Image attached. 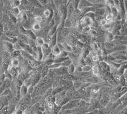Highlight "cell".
Here are the masks:
<instances>
[{"instance_id": "obj_11", "label": "cell", "mask_w": 127, "mask_h": 114, "mask_svg": "<svg viewBox=\"0 0 127 114\" xmlns=\"http://www.w3.org/2000/svg\"><path fill=\"white\" fill-rule=\"evenodd\" d=\"M60 45H61L62 48L63 49L64 51H65L68 53L72 52V47L69 44H68L67 42H61V43H60Z\"/></svg>"}, {"instance_id": "obj_47", "label": "cell", "mask_w": 127, "mask_h": 114, "mask_svg": "<svg viewBox=\"0 0 127 114\" xmlns=\"http://www.w3.org/2000/svg\"><path fill=\"white\" fill-rule=\"evenodd\" d=\"M126 51L127 52V48H126Z\"/></svg>"}, {"instance_id": "obj_31", "label": "cell", "mask_w": 127, "mask_h": 114, "mask_svg": "<svg viewBox=\"0 0 127 114\" xmlns=\"http://www.w3.org/2000/svg\"><path fill=\"white\" fill-rule=\"evenodd\" d=\"M31 100H32L31 95H30V94H28L26 96H25L24 98V102L25 104L28 105L29 103L31 101Z\"/></svg>"}, {"instance_id": "obj_40", "label": "cell", "mask_w": 127, "mask_h": 114, "mask_svg": "<svg viewBox=\"0 0 127 114\" xmlns=\"http://www.w3.org/2000/svg\"><path fill=\"white\" fill-rule=\"evenodd\" d=\"M39 3H40L41 5L42 6H45L46 4H47L48 1H46V0H42V1H39Z\"/></svg>"}, {"instance_id": "obj_18", "label": "cell", "mask_w": 127, "mask_h": 114, "mask_svg": "<svg viewBox=\"0 0 127 114\" xmlns=\"http://www.w3.org/2000/svg\"><path fill=\"white\" fill-rule=\"evenodd\" d=\"M92 74L94 76H98L99 74V67L96 64L92 66Z\"/></svg>"}, {"instance_id": "obj_28", "label": "cell", "mask_w": 127, "mask_h": 114, "mask_svg": "<svg viewBox=\"0 0 127 114\" xmlns=\"http://www.w3.org/2000/svg\"><path fill=\"white\" fill-rule=\"evenodd\" d=\"M109 103V99L107 98L106 96H104L100 100V103L101 104V105L104 106V107H105V106L107 105Z\"/></svg>"}, {"instance_id": "obj_7", "label": "cell", "mask_w": 127, "mask_h": 114, "mask_svg": "<svg viewBox=\"0 0 127 114\" xmlns=\"http://www.w3.org/2000/svg\"><path fill=\"white\" fill-rule=\"evenodd\" d=\"M28 94V87L25 84H22L19 89V96L20 98H24Z\"/></svg>"}, {"instance_id": "obj_3", "label": "cell", "mask_w": 127, "mask_h": 114, "mask_svg": "<svg viewBox=\"0 0 127 114\" xmlns=\"http://www.w3.org/2000/svg\"><path fill=\"white\" fill-rule=\"evenodd\" d=\"M75 10L76 9L74 6L73 2H72V1H70L67 5V19H70L71 17H72Z\"/></svg>"}, {"instance_id": "obj_30", "label": "cell", "mask_w": 127, "mask_h": 114, "mask_svg": "<svg viewBox=\"0 0 127 114\" xmlns=\"http://www.w3.org/2000/svg\"><path fill=\"white\" fill-rule=\"evenodd\" d=\"M104 19L107 20V22H110L113 19V16L111 13H105V15H104Z\"/></svg>"}, {"instance_id": "obj_13", "label": "cell", "mask_w": 127, "mask_h": 114, "mask_svg": "<svg viewBox=\"0 0 127 114\" xmlns=\"http://www.w3.org/2000/svg\"><path fill=\"white\" fill-rule=\"evenodd\" d=\"M49 43L51 48L55 46V45H56L57 44V32L55 35L51 36Z\"/></svg>"}, {"instance_id": "obj_15", "label": "cell", "mask_w": 127, "mask_h": 114, "mask_svg": "<svg viewBox=\"0 0 127 114\" xmlns=\"http://www.w3.org/2000/svg\"><path fill=\"white\" fill-rule=\"evenodd\" d=\"M72 85H73L74 89L76 91H78L79 90L81 89V88L83 86V82L79 80H76L72 82Z\"/></svg>"}, {"instance_id": "obj_36", "label": "cell", "mask_w": 127, "mask_h": 114, "mask_svg": "<svg viewBox=\"0 0 127 114\" xmlns=\"http://www.w3.org/2000/svg\"><path fill=\"white\" fill-rule=\"evenodd\" d=\"M91 57V59H92V62H97L99 61V58H98V56L97 55V54H95V55L92 56H90Z\"/></svg>"}, {"instance_id": "obj_44", "label": "cell", "mask_w": 127, "mask_h": 114, "mask_svg": "<svg viewBox=\"0 0 127 114\" xmlns=\"http://www.w3.org/2000/svg\"><path fill=\"white\" fill-rule=\"evenodd\" d=\"M1 59H2V54H1V49H0V63L1 64Z\"/></svg>"}, {"instance_id": "obj_8", "label": "cell", "mask_w": 127, "mask_h": 114, "mask_svg": "<svg viewBox=\"0 0 127 114\" xmlns=\"http://www.w3.org/2000/svg\"><path fill=\"white\" fill-rule=\"evenodd\" d=\"M8 71L10 73V75H12V78H15V77H18L19 75V70H18L17 68H14V67L12 66L11 65H9L8 68Z\"/></svg>"}, {"instance_id": "obj_46", "label": "cell", "mask_w": 127, "mask_h": 114, "mask_svg": "<svg viewBox=\"0 0 127 114\" xmlns=\"http://www.w3.org/2000/svg\"><path fill=\"white\" fill-rule=\"evenodd\" d=\"M1 100H0V106H1Z\"/></svg>"}, {"instance_id": "obj_21", "label": "cell", "mask_w": 127, "mask_h": 114, "mask_svg": "<svg viewBox=\"0 0 127 114\" xmlns=\"http://www.w3.org/2000/svg\"><path fill=\"white\" fill-rule=\"evenodd\" d=\"M19 64H20V61L18 58H13L11 60V62H10V65L14 68H18Z\"/></svg>"}, {"instance_id": "obj_9", "label": "cell", "mask_w": 127, "mask_h": 114, "mask_svg": "<svg viewBox=\"0 0 127 114\" xmlns=\"http://www.w3.org/2000/svg\"><path fill=\"white\" fill-rule=\"evenodd\" d=\"M36 59L38 61H42L44 59V53L42 48L40 47H38V50L36 52Z\"/></svg>"}, {"instance_id": "obj_29", "label": "cell", "mask_w": 127, "mask_h": 114, "mask_svg": "<svg viewBox=\"0 0 127 114\" xmlns=\"http://www.w3.org/2000/svg\"><path fill=\"white\" fill-rule=\"evenodd\" d=\"M19 15H20V18L22 21L24 22L28 20V15H27V13H26L24 11H21L20 14Z\"/></svg>"}, {"instance_id": "obj_16", "label": "cell", "mask_w": 127, "mask_h": 114, "mask_svg": "<svg viewBox=\"0 0 127 114\" xmlns=\"http://www.w3.org/2000/svg\"><path fill=\"white\" fill-rule=\"evenodd\" d=\"M109 68V64L107 62H105V61H101V62H100L99 68H100L102 71L106 72V71H108Z\"/></svg>"}, {"instance_id": "obj_27", "label": "cell", "mask_w": 127, "mask_h": 114, "mask_svg": "<svg viewBox=\"0 0 127 114\" xmlns=\"http://www.w3.org/2000/svg\"><path fill=\"white\" fill-rule=\"evenodd\" d=\"M13 47L14 51H21L22 50V48L20 43H19V42H15V43H13Z\"/></svg>"}, {"instance_id": "obj_25", "label": "cell", "mask_w": 127, "mask_h": 114, "mask_svg": "<svg viewBox=\"0 0 127 114\" xmlns=\"http://www.w3.org/2000/svg\"><path fill=\"white\" fill-rule=\"evenodd\" d=\"M32 29L33 31H39L41 29V24L34 22V23L32 24Z\"/></svg>"}, {"instance_id": "obj_33", "label": "cell", "mask_w": 127, "mask_h": 114, "mask_svg": "<svg viewBox=\"0 0 127 114\" xmlns=\"http://www.w3.org/2000/svg\"><path fill=\"white\" fill-rule=\"evenodd\" d=\"M89 35L92 38H95L97 36V31L94 29H91L89 32Z\"/></svg>"}, {"instance_id": "obj_49", "label": "cell", "mask_w": 127, "mask_h": 114, "mask_svg": "<svg viewBox=\"0 0 127 114\" xmlns=\"http://www.w3.org/2000/svg\"><path fill=\"white\" fill-rule=\"evenodd\" d=\"M0 20H1V17H0Z\"/></svg>"}, {"instance_id": "obj_35", "label": "cell", "mask_w": 127, "mask_h": 114, "mask_svg": "<svg viewBox=\"0 0 127 114\" xmlns=\"http://www.w3.org/2000/svg\"><path fill=\"white\" fill-rule=\"evenodd\" d=\"M50 13H51L50 11V10H48V9H46V10H44L43 12V16L45 18L49 17L50 16Z\"/></svg>"}, {"instance_id": "obj_20", "label": "cell", "mask_w": 127, "mask_h": 114, "mask_svg": "<svg viewBox=\"0 0 127 114\" xmlns=\"http://www.w3.org/2000/svg\"><path fill=\"white\" fill-rule=\"evenodd\" d=\"M20 12H21V10H20V8L19 7H16V8H11V14L15 16V17L19 16V15L20 14Z\"/></svg>"}, {"instance_id": "obj_23", "label": "cell", "mask_w": 127, "mask_h": 114, "mask_svg": "<svg viewBox=\"0 0 127 114\" xmlns=\"http://www.w3.org/2000/svg\"><path fill=\"white\" fill-rule=\"evenodd\" d=\"M58 28H59V26H58V25H57V24L55 25V26H54V27L51 28L50 29L49 33H48V36H50V37H51L52 36H53L54 35H55L57 32Z\"/></svg>"}, {"instance_id": "obj_10", "label": "cell", "mask_w": 127, "mask_h": 114, "mask_svg": "<svg viewBox=\"0 0 127 114\" xmlns=\"http://www.w3.org/2000/svg\"><path fill=\"white\" fill-rule=\"evenodd\" d=\"M116 43L114 42H105L104 43V47L107 51H112L116 46Z\"/></svg>"}, {"instance_id": "obj_45", "label": "cell", "mask_w": 127, "mask_h": 114, "mask_svg": "<svg viewBox=\"0 0 127 114\" xmlns=\"http://www.w3.org/2000/svg\"><path fill=\"white\" fill-rule=\"evenodd\" d=\"M125 20L126 22L127 23V13H126V15H125Z\"/></svg>"}, {"instance_id": "obj_22", "label": "cell", "mask_w": 127, "mask_h": 114, "mask_svg": "<svg viewBox=\"0 0 127 114\" xmlns=\"http://www.w3.org/2000/svg\"><path fill=\"white\" fill-rule=\"evenodd\" d=\"M10 6L12 8H16V7H19L20 4H21V1H19V0H13V1H11L10 3Z\"/></svg>"}, {"instance_id": "obj_42", "label": "cell", "mask_w": 127, "mask_h": 114, "mask_svg": "<svg viewBox=\"0 0 127 114\" xmlns=\"http://www.w3.org/2000/svg\"><path fill=\"white\" fill-rule=\"evenodd\" d=\"M22 113H23V112L20 109H18L15 111V114H22Z\"/></svg>"}, {"instance_id": "obj_6", "label": "cell", "mask_w": 127, "mask_h": 114, "mask_svg": "<svg viewBox=\"0 0 127 114\" xmlns=\"http://www.w3.org/2000/svg\"><path fill=\"white\" fill-rule=\"evenodd\" d=\"M50 51L51 54H52L54 56H55V58H56L57 57L59 56L62 51V50H61V48L60 47V46L58 45V44H57L56 45H55V46H54L53 47L51 48Z\"/></svg>"}, {"instance_id": "obj_2", "label": "cell", "mask_w": 127, "mask_h": 114, "mask_svg": "<svg viewBox=\"0 0 127 114\" xmlns=\"http://www.w3.org/2000/svg\"><path fill=\"white\" fill-rule=\"evenodd\" d=\"M2 48L6 52H8V53L12 54V52L14 51L13 47V43L12 42H6V41H4L2 43Z\"/></svg>"}, {"instance_id": "obj_32", "label": "cell", "mask_w": 127, "mask_h": 114, "mask_svg": "<svg viewBox=\"0 0 127 114\" xmlns=\"http://www.w3.org/2000/svg\"><path fill=\"white\" fill-rule=\"evenodd\" d=\"M34 19L35 22H36V23H39V24H40L42 22V20H43V18H42V17L41 16L39 15H37L34 16Z\"/></svg>"}, {"instance_id": "obj_38", "label": "cell", "mask_w": 127, "mask_h": 114, "mask_svg": "<svg viewBox=\"0 0 127 114\" xmlns=\"http://www.w3.org/2000/svg\"><path fill=\"white\" fill-rule=\"evenodd\" d=\"M48 108H49L50 110H52L54 109V103L52 101H50V102L48 103Z\"/></svg>"}, {"instance_id": "obj_24", "label": "cell", "mask_w": 127, "mask_h": 114, "mask_svg": "<svg viewBox=\"0 0 127 114\" xmlns=\"http://www.w3.org/2000/svg\"><path fill=\"white\" fill-rule=\"evenodd\" d=\"M72 27V20L70 19H67V18L65 20H64V28H70Z\"/></svg>"}, {"instance_id": "obj_12", "label": "cell", "mask_w": 127, "mask_h": 114, "mask_svg": "<svg viewBox=\"0 0 127 114\" xmlns=\"http://www.w3.org/2000/svg\"><path fill=\"white\" fill-rule=\"evenodd\" d=\"M21 56L24 59H28V61H33V59H34V57L32 55H31L30 54L28 53V52L23 51V50L21 51Z\"/></svg>"}, {"instance_id": "obj_48", "label": "cell", "mask_w": 127, "mask_h": 114, "mask_svg": "<svg viewBox=\"0 0 127 114\" xmlns=\"http://www.w3.org/2000/svg\"><path fill=\"white\" fill-rule=\"evenodd\" d=\"M0 13H1V10H0Z\"/></svg>"}, {"instance_id": "obj_43", "label": "cell", "mask_w": 127, "mask_h": 114, "mask_svg": "<svg viewBox=\"0 0 127 114\" xmlns=\"http://www.w3.org/2000/svg\"><path fill=\"white\" fill-rule=\"evenodd\" d=\"M124 6L125 9L126 13H127V1H124Z\"/></svg>"}, {"instance_id": "obj_26", "label": "cell", "mask_w": 127, "mask_h": 114, "mask_svg": "<svg viewBox=\"0 0 127 114\" xmlns=\"http://www.w3.org/2000/svg\"><path fill=\"white\" fill-rule=\"evenodd\" d=\"M92 71V66L89 64H86L82 66V72L88 73Z\"/></svg>"}, {"instance_id": "obj_14", "label": "cell", "mask_w": 127, "mask_h": 114, "mask_svg": "<svg viewBox=\"0 0 127 114\" xmlns=\"http://www.w3.org/2000/svg\"><path fill=\"white\" fill-rule=\"evenodd\" d=\"M105 42H113L115 40V36L112 32L108 31L105 34Z\"/></svg>"}, {"instance_id": "obj_41", "label": "cell", "mask_w": 127, "mask_h": 114, "mask_svg": "<svg viewBox=\"0 0 127 114\" xmlns=\"http://www.w3.org/2000/svg\"><path fill=\"white\" fill-rule=\"evenodd\" d=\"M123 78L125 79V80L127 81V69H125L124 71H123Z\"/></svg>"}, {"instance_id": "obj_39", "label": "cell", "mask_w": 127, "mask_h": 114, "mask_svg": "<svg viewBox=\"0 0 127 114\" xmlns=\"http://www.w3.org/2000/svg\"><path fill=\"white\" fill-rule=\"evenodd\" d=\"M27 108H28V105L25 104V103H24V104H22L20 106V108H19V109H20V110H22V112H24V110H27Z\"/></svg>"}, {"instance_id": "obj_17", "label": "cell", "mask_w": 127, "mask_h": 114, "mask_svg": "<svg viewBox=\"0 0 127 114\" xmlns=\"http://www.w3.org/2000/svg\"><path fill=\"white\" fill-rule=\"evenodd\" d=\"M35 43H36V45L37 46L41 47L44 45V43H45V40L43 39V38L41 37V36H37L36 39L35 40Z\"/></svg>"}, {"instance_id": "obj_37", "label": "cell", "mask_w": 127, "mask_h": 114, "mask_svg": "<svg viewBox=\"0 0 127 114\" xmlns=\"http://www.w3.org/2000/svg\"><path fill=\"white\" fill-rule=\"evenodd\" d=\"M98 23H99V24L100 25V26H101L102 27H104V26H105V25H106L107 23H108V22H107V20H105V19H104V18H103L102 19H101V20H100Z\"/></svg>"}, {"instance_id": "obj_4", "label": "cell", "mask_w": 127, "mask_h": 114, "mask_svg": "<svg viewBox=\"0 0 127 114\" xmlns=\"http://www.w3.org/2000/svg\"><path fill=\"white\" fill-rule=\"evenodd\" d=\"M54 71H55L57 76L61 77L63 75H67V68L66 67H59V68H54Z\"/></svg>"}, {"instance_id": "obj_5", "label": "cell", "mask_w": 127, "mask_h": 114, "mask_svg": "<svg viewBox=\"0 0 127 114\" xmlns=\"http://www.w3.org/2000/svg\"><path fill=\"white\" fill-rule=\"evenodd\" d=\"M92 6H93V5L90 3L89 1H85V0H83V1H79L78 9L80 10V11H81V10H84V9L92 7Z\"/></svg>"}, {"instance_id": "obj_1", "label": "cell", "mask_w": 127, "mask_h": 114, "mask_svg": "<svg viewBox=\"0 0 127 114\" xmlns=\"http://www.w3.org/2000/svg\"><path fill=\"white\" fill-rule=\"evenodd\" d=\"M94 20H92L91 18L88 17V16L85 15L80 20H79V24L81 25L82 27H85V26H94Z\"/></svg>"}, {"instance_id": "obj_19", "label": "cell", "mask_w": 127, "mask_h": 114, "mask_svg": "<svg viewBox=\"0 0 127 114\" xmlns=\"http://www.w3.org/2000/svg\"><path fill=\"white\" fill-rule=\"evenodd\" d=\"M76 66L74 65V64L72 63L71 65H69V66L67 67V73L69 75H73L76 71Z\"/></svg>"}, {"instance_id": "obj_34", "label": "cell", "mask_w": 127, "mask_h": 114, "mask_svg": "<svg viewBox=\"0 0 127 114\" xmlns=\"http://www.w3.org/2000/svg\"><path fill=\"white\" fill-rule=\"evenodd\" d=\"M91 27L90 26H85V27H82V32L84 33H89L91 29Z\"/></svg>"}]
</instances>
